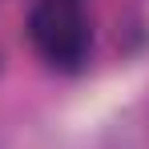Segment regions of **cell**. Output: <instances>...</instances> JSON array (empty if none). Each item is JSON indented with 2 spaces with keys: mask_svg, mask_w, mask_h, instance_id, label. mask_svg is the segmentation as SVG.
<instances>
[{
  "mask_svg": "<svg viewBox=\"0 0 149 149\" xmlns=\"http://www.w3.org/2000/svg\"><path fill=\"white\" fill-rule=\"evenodd\" d=\"M28 36L49 69L81 73L93 52V20L85 0H32Z\"/></svg>",
  "mask_w": 149,
  "mask_h": 149,
  "instance_id": "cell-1",
  "label": "cell"
}]
</instances>
